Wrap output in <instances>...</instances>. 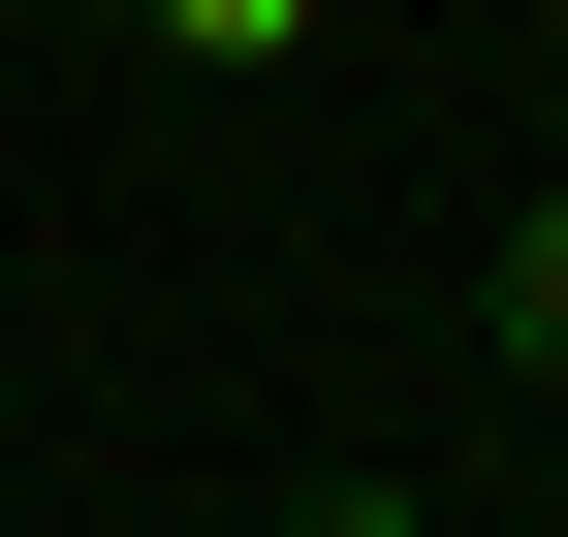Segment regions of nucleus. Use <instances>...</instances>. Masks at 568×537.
I'll list each match as a JSON object with an SVG mask.
<instances>
[{"instance_id": "nucleus-1", "label": "nucleus", "mask_w": 568, "mask_h": 537, "mask_svg": "<svg viewBox=\"0 0 568 537\" xmlns=\"http://www.w3.org/2000/svg\"><path fill=\"white\" fill-rule=\"evenodd\" d=\"M474 348H506V379H537V412H568V190H537V222H506V253H474Z\"/></svg>"}, {"instance_id": "nucleus-2", "label": "nucleus", "mask_w": 568, "mask_h": 537, "mask_svg": "<svg viewBox=\"0 0 568 537\" xmlns=\"http://www.w3.org/2000/svg\"><path fill=\"white\" fill-rule=\"evenodd\" d=\"M284 537H443V506H410V475H284Z\"/></svg>"}]
</instances>
